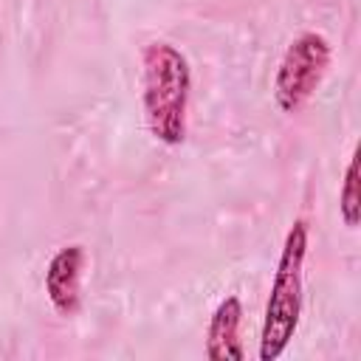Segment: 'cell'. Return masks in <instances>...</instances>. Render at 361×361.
I'll list each match as a JSON object with an SVG mask.
<instances>
[{"label":"cell","instance_id":"2","mask_svg":"<svg viewBox=\"0 0 361 361\" xmlns=\"http://www.w3.org/2000/svg\"><path fill=\"white\" fill-rule=\"evenodd\" d=\"M305 254H307V223L296 220L285 234L282 254H279L271 293H268V305H265V319H262V333H259L262 361H276L299 327Z\"/></svg>","mask_w":361,"mask_h":361},{"label":"cell","instance_id":"4","mask_svg":"<svg viewBox=\"0 0 361 361\" xmlns=\"http://www.w3.org/2000/svg\"><path fill=\"white\" fill-rule=\"evenodd\" d=\"M82 271L85 248L79 243L59 248L45 268V293L56 313L76 316L82 307Z\"/></svg>","mask_w":361,"mask_h":361},{"label":"cell","instance_id":"3","mask_svg":"<svg viewBox=\"0 0 361 361\" xmlns=\"http://www.w3.org/2000/svg\"><path fill=\"white\" fill-rule=\"evenodd\" d=\"M330 65V42L316 34H299L279 59L274 76V102L282 113H299L305 102L316 93L324 71Z\"/></svg>","mask_w":361,"mask_h":361},{"label":"cell","instance_id":"5","mask_svg":"<svg viewBox=\"0 0 361 361\" xmlns=\"http://www.w3.org/2000/svg\"><path fill=\"white\" fill-rule=\"evenodd\" d=\"M240 322H243V305L237 296H226L206 327V358L212 361H243L245 350L240 344Z\"/></svg>","mask_w":361,"mask_h":361},{"label":"cell","instance_id":"6","mask_svg":"<svg viewBox=\"0 0 361 361\" xmlns=\"http://www.w3.org/2000/svg\"><path fill=\"white\" fill-rule=\"evenodd\" d=\"M338 214L344 220L347 228H355L361 220V195H358V155L353 152L347 169H344V180L338 189Z\"/></svg>","mask_w":361,"mask_h":361},{"label":"cell","instance_id":"1","mask_svg":"<svg viewBox=\"0 0 361 361\" xmlns=\"http://www.w3.org/2000/svg\"><path fill=\"white\" fill-rule=\"evenodd\" d=\"M144 65V113L149 133L166 144L178 147L186 138V110L192 73L186 56L169 42H149L141 56Z\"/></svg>","mask_w":361,"mask_h":361}]
</instances>
